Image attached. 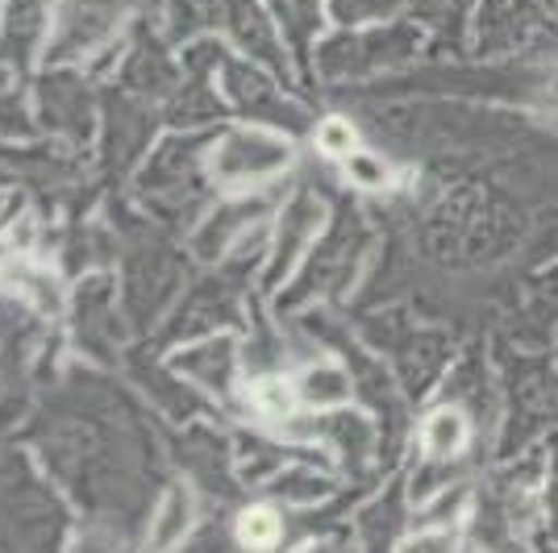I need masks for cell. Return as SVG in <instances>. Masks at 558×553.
Here are the masks:
<instances>
[{"label":"cell","instance_id":"7a4b0ae2","mask_svg":"<svg viewBox=\"0 0 558 553\" xmlns=\"http://www.w3.org/2000/svg\"><path fill=\"white\" fill-rule=\"evenodd\" d=\"M466 433H471L466 413L454 408V404H446V408H438V413L425 420V454L429 458H454L466 445Z\"/></svg>","mask_w":558,"mask_h":553},{"label":"cell","instance_id":"277c9868","mask_svg":"<svg viewBox=\"0 0 558 553\" xmlns=\"http://www.w3.org/2000/svg\"><path fill=\"white\" fill-rule=\"evenodd\" d=\"M279 516L271 507H255V512H246L242 520H238V537H242V545H251V550H271L279 541Z\"/></svg>","mask_w":558,"mask_h":553},{"label":"cell","instance_id":"52a82bcc","mask_svg":"<svg viewBox=\"0 0 558 553\" xmlns=\"http://www.w3.org/2000/svg\"><path fill=\"white\" fill-rule=\"evenodd\" d=\"M347 171H350V180H359L363 187H384L392 175H388V167L379 159H372L367 150H350L347 155Z\"/></svg>","mask_w":558,"mask_h":553},{"label":"cell","instance_id":"6da1fadb","mask_svg":"<svg viewBox=\"0 0 558 553\" xmlns=\"http://www.w3.org/2000/svg\"><path fill=\"white\" fill-rule=\"evenodd\" d=\"M292 159V150H288V142L271 138V134H251V130H242V134H233L226 146H221V155H217V167H221V175H230V180H267V175H276L279 167H288Z\"/></svg>","mask_w":558,"mask_h":553},{"label":"cell","instance_id":"8992f818","mask_svg":"<svg viewBox=\"0 0 558 553\" xmlns=\"http://www.w3.org/2000/svg\"><path fill=\"white\" fill-rule=\"evenodd\" d=\"M184 529H187V495L184 491H171L163 507V520H159V529H155V541H159V545H171Z\"/></svg>","mask_w":558,"mask_h":553},{"label":"cell","instance_id":"5b68a950","mask_svg":"<svg viewBox=\"0 0 558 553\" xmlns=\"http://www.w3.org/2000/svg\"><path fill=\"white\" fill-rule=\"evenodd\" d=\"M317 146L326 150V155H342L347 159L350 150H359V138H354V130H350V121L342 116H329L317 125Z\"/></svg>","mask_w":558,"mask_h":553},{"label":"cell","instance_id":"ba28073f","mask_svg":"<svg viewBox=\"0 0 558 553\" xmlns=\"http://www.w3.org/2000/svg\"><path fill=\"white\" fill-rule=\"evenodd\" d=\"M255 400H258V408H263V413H271V416H288L292 408H296L292 392H288L279 379H267V383H258Z\"/></svg>","mask_w":558,"mask_h":553},{"label":"cell","instance_id":"3957f363","mask_svg":"<svg viewBox=\"0 0 558 553\" xmlns=\"http://www.w3.org/2000/svg\"><path fill=\"white\" fill-rule=\"evenodd\" d=\"M301 395L313 408H342L350 404V379L338 367H313L301 379Z\"/></svg>","mask_w":558,"mask_h":553}]
</instances>
